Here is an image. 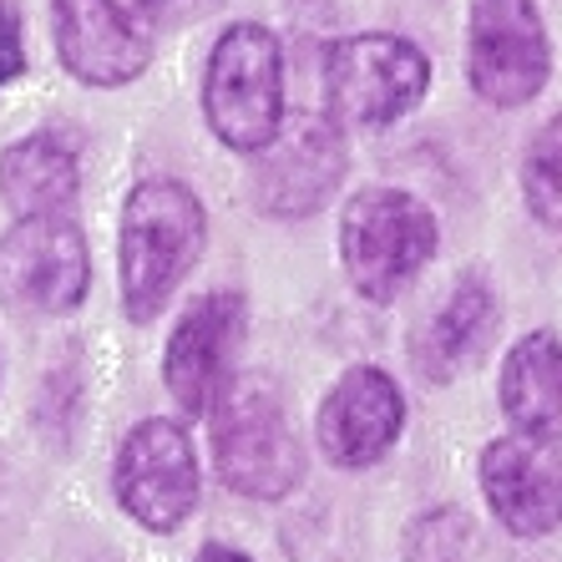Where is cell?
Masks as SVG:
<instances>
[{
	"label": "cell",
	"instance_id": "9c48e42d",
	"mask_svg": "<svg viewBox=\"0 0 562 562\" xmlns=\"http://www.w3.org/2000/svg\"><path fill=\"white\" fill-rule=\"evenodd\" d=\"M147 0H52L56 56L87 87H127L153 61Z\"/></svg>",
	"mask_w": 562,
	"mask_h": 562
},
{
	"label": "cell",
	"instance_id": "d6986e66",
	"mask_svg": "<svg viewBox=\"0 0 562 562\" xmlns=\"http://www.w3.org/2000/svg\"><path fill=\"white\" fill-rule=\"evenodd\" d=\"M26 71V36H21V5L0 0V92Z\"/></svg>",
	"mask_w": 562,
	"mask_h": 562
},
{
	"label": "cell",
	"instance_id": "e0dca14e",
	"mask_svg": "<svg viewBox=\"0 0 562 562\" xmlns=\"http://www.w3.org/2000/svg\"><path fill=\"white\" fill-rule=\"evenodd\" d=\"M522 198L537 223L562 228V112L537 127L522 157Z\"/></svg>",
	"mask_w": 562,
	"mask_h": 562
},
{
	"label": "cell",
	"instance_id": "ffe728a7",
	"mask_svg": "<svg viewBox=\"0 0 562 562\" xmlns=\"http://www.w3.org/2000/svg\"><path fill=\"white\" fill-rule=\"evenodd\" d=\"M218 0H147V11H153V21H162V26H178V21H198V15H209Z\"/></svg>",
	"mask_w": 562,
	"mask_h": 562
},
{
	"label": "cell",
	"instance_id": "4fadbf2b",
	"mask_svg": "<svg viewBox=\"0 0 562 562\" xmlns=\"http://www.w3.org/2000/svg\"><path fill=\"white\" fill-rule=\"evenodd\" d=\"M482 497L512 537L562 527V451L537 436H497L482 451Z\"/></svg>",
	"mask_w": 562,
	"mask_h": 562
},
{
	"label": "cell",
	"instance_id": "30bf717a",
	"mask_svg": "<svg viewBox=\"0 0 562 562\" xmlns=\"http://www.w3.org/2000/svg\"><path fill=\"white\" fill-rule=\"evenodd\" d=\"M345 178V132L329 112H294L254 157V203L269 218H310Z\"/></svg>",
	"mask_w": 562,
	"mask_h": 562
},
{
	"label": "cell",
	"instance_id": "52a82bcc",
	"mask_svg": "<svg viewBox=\"0 0 562 562\" xmlns=\"http://www.w3.org/2000/svg\"><path fill=\"white\" fill-rule=\"evenodd\" d=\"M92 284V254L77 218H15L0 234V300L21 314H71Z\"/></svg>",
	"mask_w": 562,
	"mask_h": 562
},
{
	"label": "cell",
	"instance_id": "8fae6325",
	"mask_svg": "<svg viewBox=\"0 0 562 562\" xmlns=\"http://www.w3.org/2000/svg\"><path fill=\"white\" fill-rule=\"evenodd\" d=\"M244 345V300L228 289H213L188 304V314L172 325L168 355H162V380L178 411L209 416L218 395L234 385V355Z\"/></svg>",
	"mask_w": 562,
	"mask_h": 562
},
{
	"label": "cell",
	"instance_id": "8992f818",
	"mask_svg": "<svg viewBox=\"0 0 562 562\" xmlns=\"http://www.w3.org/2000/svg\"><path fill=\"white\" fill-rule=\"evenodd\" d=\"M117 502L147 532H178L198 507V451L183 420L147 416L117 446L112 461Z\"/></svg>",
	"mask_w": 562,
	"mask_h": 562
},
{
	"label": "cell",
	"instance_id": "5bb4252c",
	"mask_svg": "<svg viewBox=\"0 0 562 562\" xmlns=\"http://www.w3.org/2000/svg\"><path fill=\"white\" fill-rule=\"evenodd\" d=\"M81 157L61 132H31L0 153V198L15 218H52L77 203Z\"/></svg>",
	"mask_w": 562,
	"mask_h": 562
},
{
	"label": "cell",
	"instance_id": "7a4b0ae2",
	"mask_svg": "<svg viewBox=\"0 0 562 562\" xmlns=\"http://www.w3.org/2000/svg\"><path fill=\"white\" fill-rule=\"evenodd\" d=\"M213 416V461L228 492L254 502H279L304 482V446L289 406L263 375H238L218 395Z\"/></svg>",
	"mask_w": 562,
	"mask_h": 562
},
{
	"label": "cell",
	"instance_id": "44dd1931",
	"mask_svg": "<svg viewBox=\"0 0 562 562\" xmlns=\"http://www.w3.org/2000/svg\"><path fill=\"white\" fill-rule=\"evenodd\" d=\"M193 562H254L249 552H238V548H223V542H209V548L198 552Z\"/></svg>",
	"mask_w": 562,
	"mask_h": 562
},
{
	"label": "cell",
	"instance_id": "6da1fadb",
	"mask_svg": "<svg viewBox=\"0 0 562 562\" xmlns=\"http://www.w3.org/2000/svg\"><path fill=\"white\" fill-rule=\"evenodd\" d=\"M209 244V213L203 198L178 178H143L122 203L117 228V274H122V310L127 319L147 325L183 274L198 263Z\"/></svg>",
	"mask_w": 562,
	"mask_h": 562
},
{
	"label": "cell",
	"instance_id": "5b68a950",
	"mask_svg": "<svg viewBox=\"0 0 562 562\" xmlns=\"http://www.w3.org/2000/svg\"><path fill=\"white\" fill-rule=\"evenodd\" d=\"M431 87V61L416 41L395 31L345 36L325 52V97L329 117L355 127H385L420 106Z\"/></svg>",
	"mask_w": 562,
	"mask_h": 562
},
{
	"label": "cell",
	"instance_id": "ac0fdd59",
	"mask_svg": "<svg viewBox=\"0 0 562 562\" xmlns=\"http://www.w3.org/2000/svg\"><path fill=\"white\" fill-rule=\"evenodd\" d=\"M451 517H457V507H441V512H426V517L411 527V562H461L471 532L441 542V532L451 527Z\"/></svg>",
	"mask_w": 562,
	"mask_h": 562
},
{
	"label": "cell",
	"instance_id": "ba28073f",
	"mask_svg": "<svg viewBox=\"0 0 562 562\" xmlns=\"http://www.w3.org/2000/svg\"><path fill=\"white\" fill-rule=\"evenodd\" d=\"M552 71V46L537 0H471L467 81L492 106H527Z\"/></svg>",
	"mask_w": 562,
	"mask_h": 562
},
{
	"label": "cell",
	"instance_id": "2e32d148",
	"mask_svg": "<svg viewBox=\"0 0 562 562\" xmlns=\"http://www.w3.org/2000/svg\"><path fill=\"white\" fill-rule=\"evenodd\" d=\"M492 325H497V300L486 279L467 274L451 300L436 310V319H426V329L416 335V366L426 380H451L486 350L492 340Z\"/></svg>",
	"mask_w": 562,
	"mask_h": 562
},
{
	"label": "cell",
	"instance_id": "7c38bea8",
	"mask_svg": "<svg viewBox=\"0 0 562 562\" xmlns=\"http://www.w3.org/2000/svg\"><path fill=\"white\" fill-rule=\"evenodd\" d=\"M406 431V395L380 366H355L329 385L314 441L335 467L360 471L391 457V446Z\"/></svg>",
	"mask_w": 562,
	"mask_h": 562
},
{
	"label": "cell",
	"instance_id": "9a60e30c",
	"mask_svg": "<svg viewBox=\"0 0 562 562\" xmlns=\"http://www.w3.org/2000/svg\"><path fill=\"white\" fill-rule=\"evenodd\" d=\"M502 411L512 431L537 441H562V340L532 329L502 360Z\"/></svg>",
	"mask_w": 562,
	"mask_h": 562
},
{
	"label": "cell",
	"instance_id": "3957f363",
	"mask_svg": "<svg viewBox=\"0 0 562 562\" xmlns=\"http://www.w3.org/2000/svg\"><path fill=\"white\" fill-rule=\"evenodd\" d=\"M203 117L223 147L254 157L284 132V52L269 26L238 21L213 41L209 77H203Z\"/></svg>",
	"mask_w": 562,
	"mask_h": 562
},
{
	"label": "cell",
	"instance_id": "277c9868",
	"mask_svg": "<svg viewBox=\"0 0 562 562\" xmlns=\"http://www.w3.org/2000/svg\"><path fill=\"white\" fill-rule=\"evenodd\" d=\"M436 213L401 188H360L340 218V259L366 300H395L436 254Z\"/></svg>",
	"mask_w": 562,
	"mask_h": 562
}]
</instances>
